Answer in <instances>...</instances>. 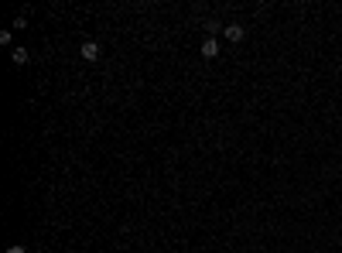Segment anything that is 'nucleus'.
<instances>
[{
    "label": "nucleus",
    "mask_w": 342,
    "mask_h": 253,
    "mask_svg": "<svg viewBox=\"0 0 342 253\" xmlns=\"http://www.w3.org/2000/svg\"><path fill=\"white\" fill-rule=\"evenodd\" d=\"M226 41H233V45H240L243 41V34H247V28H240V24H226Z\"/></svg>",
    "instance_id": "obj_1"
},
{
    "label": "nucleus",
    "mask_w": 342,
    "mask_h": 253,
    "mask_svg": "<svg viewBox=\"0 0 342 253\" xmlns=\"http://www.w3.org/2000/svg\"><path fill=\"white\" fill-rule=\"evenodd\" d=\"M79 55H82L86 62H96V59H99V41H86V45L79 48Z\"/></svg>",
    "instance_id": "obj_2"
},
{
    "label": "nucleus",
    "mask_w": 342,
    "mask_h": 253,
    "mask_svg": "<svg viewBox=\"0 0 342 253\" xmlns=\"http://www.w3.org/2000/svg\"><path fill=\"white\" fill-rule=\"evenodd\" d=\"M202 55L205 59H216V55H219V41H216V38H205L202 41Z\"/></svg>",
    "instance_id": "obj_3"
},
{
    "label": "nucleus",
    "mask_w": 342,
    "mask_h": 253,
    "mask_svg": "<svg viewBox=\"0 0 342 253\" xmlns=\"http://www.w3.org/2000/svg\"><path fill=\"white\" fill-rule=\"evenodd\" d=\"M28 59H31V52H28V48H14V52H10V62H14V65H28Z\"/></svg>",
    "instance_id": "obj_4"
},
{
    "label": "nucleus",
    "mask_w": 342,
    "mask_h": 253,
    "mask_svg": "<svg viewBox=\"0 0 342 253\" xmlns=\"http://www.w3.org/2000/svg\"><path fill=\"white\" fill-rule=\"evenodd\" d=\"M205 28H209V38H216V34H219V31H226V24H219V21H209V24H205Z\"/></svg>",
    "instance_id": "obj_5"
},
{
    "label": "nucleus",
    "mask_w": 342,
    "mask_h": 253,
    "mask_svg": "<svg viewBox=\"0 0 342 253\" xmlns=\"http://www.w3.org/2000/svg\"><path fill=\"white\" fill-rule=\"evenodd\" d=\"M7 253H24V247H10V250H7Z\"/></svg>",
    "instance_id": "obj_6"
}]
</instances>
